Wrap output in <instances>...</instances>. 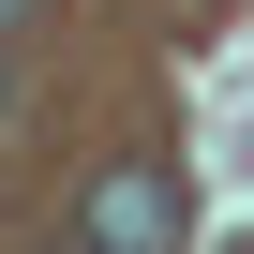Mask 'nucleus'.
<instances>
[{
    "mask_svg": "<svg viewBox=\"0 0 254 254\" xmlns=\"http://www.w3.org/2000/svg\"><path fill=\"white\" fill-rule=\"evenodd\" d=\"M75 254H180V165H105L75 209Z\"/></svg>",
    "mask_w": 254,
    "mask_h": 254,
    "instance_id": "nucleus-1",
    "label": "nucleus"
},
{
    "mask_svg": "<svg viewBox=\"0 0 254 254\" xmlns=\"http://www.w3.org/2000/svg\"><path fill=\"white\" fill-rule=\"evenodd\" d=\"M15 15H30V0H0V30H15Z\"/></svg>",
    "mask_w": 254,
    "mask_h": 254,
    "instance_id": "nucleus-2",
    "label": "nucleus"
}]
</instances>
